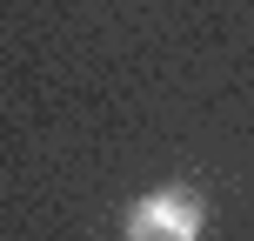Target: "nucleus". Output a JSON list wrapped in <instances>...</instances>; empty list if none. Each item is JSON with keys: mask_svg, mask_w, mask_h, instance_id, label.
<instances>
[{"mask_svg": "<svg viewBox=\"0 0 254 241\" xmlns=\"http://www.w3.org/2000/svg\"><path fill=\"white\" fill-rule=\"evenodd\" d=\"M201 221H207V208L194 188H154L127 208L121 241H201Z\"/></svg>", "mask_w": 254, "mask_h": 241, "instance_id": "obj_1", "label": "nucleus"}]
</instances>
